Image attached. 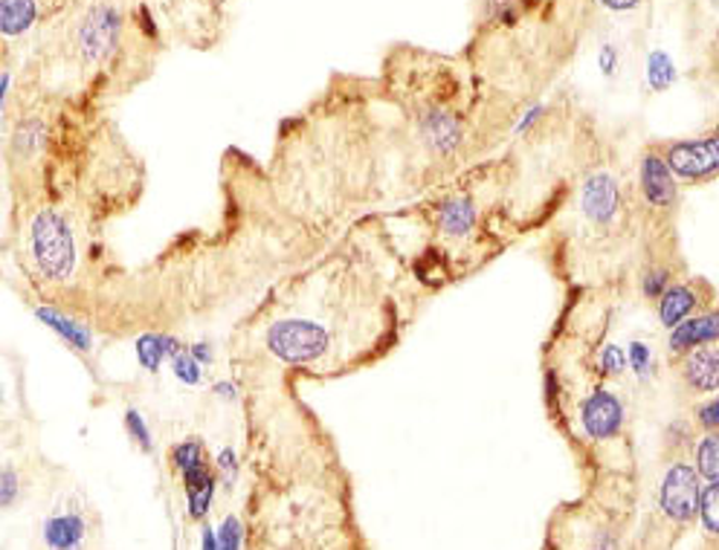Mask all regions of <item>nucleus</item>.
Segmentation results:
<instances>
[{"mask_svg":"<svg viewBox=\"0 0 719 550\" xmlns=\"http://www.w3.org/2000/svg\"><path fill=\"white\" fill-rule=\"evenodd\" d=\"M424 301L392 224L377 215L348 226L313 252L311 267L287 275L244 334L287 374L334 379L398 351Z\"/></svg>","mask_w":719,"mask_h":550,"instance_id":"obj_1","label":"nucleus"},{"mask_svg":"<svg viewBox=\"0 0 719 550\" xmlns=\"http://www.w3.org/2000/svg\"><path fill=\"white\" fill-rule=\"evenodd\" d=\"M276 154L287 207L325 241L365 217L400 207V151L395 113L377 82H346L308 113L287 120Z\"/></svg>","mask_w":719,"mask_h":550,"instance_id":"obj_2","label":"nucleus"},{"mask_svg":"<svg viewBox=\"0 0 719 550\" xmlns=\"http://www.w3.org/2000/svg\"><path fill=\"white\" fill-rule=\"evenodd\" d=\"M398 130L400 203L499 154L525 104L496 90L464 59L395 47L377 78Z\"/></svg>","mask_w":719,"mask_h":550,"instance_id":"obj_3","label":"nucleus"},{"mask_svg":"<svg viewBox=\"0 0 719 550\" xmlns=\"http://www.w3.org/2000/svg\"><path fill=\"white\" fill-rule=\"evenodd\" d=\"M386 221L407 224L416 233V247L404 252V259L412 282L433 299L479 275L513 243L529 238L517 160L503 148L386 212Z\"/></svg>","mask_w":719,"mask_h":550,"instance_id":"obj_4","label":"nucleus"},{"mask_svg":"<svg viewBox=\"0 0 719 550\" xmlns=\"http://www.w3.org/2000/svg\"><path fill=\"white\" fill-rule=\"evenodd\" d=\"M540 235L543 261L566 290L627 296L642 224L630 191V160L600 128L574 172L563 207Z\"/></svg>","mask_w":719,"mask_h":550,"instance_id":"obj_5","label":"nucleus"},{"mask_svg":"<svg viewBox=\"0 0 719 550\" xmlns=\"http://www.w3.org/2000/svg\"><path fill=\"white\" fill-rule=\"evenodd\" d=\"M543 400L592 482L633 478L635 388L616 383L595 365L590 336V292L566 290L563 308L543 342Z\"/></svg>","mask_w":719,"mask_h":550,"instance_id":"obj_6","label":"nucleus"},{"mask_svg":"<svg viewBox=\"0 0 719 550\" xmlns=\"http://www.w3.org/2000/svg\"><path fill=\"white\" fill-rule=\"evenodd\" d=\"M148 15L146 3L128 9L125 0H78L67 9L61 52L76 67L85 99L96 102L102 90H116L113 76L122 73L128 55L131 29L142 26Z\"/></svg>","mask_w":719,"mask_h":550,"instance_id":"obj_7","label":"nucleus"},{"mask_svg":"<svg viewBox=\"0 0 719 550\" xmlns=\"http://www.w3.org/2000/svg\"><path fill=\"white\" fill-rule=\"evenodd\" d=\"M99 224L64 203L26 207L24 255L26 267L50 292H70L82 284L87 255L94 259Z\"/></svg>","mask_w":719,"mask_h":550,"instance_id":"obj_8","label":"nucleus"},{"mask_svg":"<svg viewBox=\"0 0 719 550\" xmlns=\"http://www.w3.org/2000/svg\"><path fill=\"white\" fill-rule=\"evenodd\" d=\"M630 191H633V207L642 224V235L679 229L685 191L673 180L668 165L661 163L653 139H647L630 160Z\"/></svg>","mask_w":719,"mask_h":550,"instance_id":"obj_9","label":"nucleus"},{"mask_svg":"<svg viewBox=\"0 0 719 550\" xmlns=\"http://www.w3.org/2000/svg\"><path fill=\"white\" fill-rule=\"evenodd\" d=\"M687 273L691 270H687V259L682 252V243H679V229H673V233H644L639 252H635L633 270H630L627 299H635L653 308V301Z\"/></svg>","mask_w":719,"mask_h":550,"instance_id":"obj_10","label":"nucleus"},{"mask_svg":"<svg viewBox=\"0 0 719 550\" xmlns=\"http://www.w3.org/2000/svg\"><path fill=\"white\" fill-rule=\"evenodd\" d=\"M661 163L668 165L673 180L685 189H703L719 177V128L708 125L691 137L653 139Z\"/></svg>","mask_w":719,"mask_h":550,"instance_id":"obj_11","label":"nucleus"},{"mask_svg":"<svg viewBox=\"0 0 719 550\" xmlns=\"http://www.w3.org/2000/svg\"><path fill=\"white\" fill-rule=\"evenodd\" d=\"M699 490H703V478L696 475L687 458L665 461V473L656 487V516L665 522L668 530L685 534L687 527L696 525Z\"/></svg>","mask_w":719,"mask_h":550,"instance_id":"obj_12","label":"nucleus"},{"mask_svg":"<svg viewBox=\"0 0 719 550\" xmlns=\"http://www.w3.org/2000/svg\"><path fill=\"white\" fill-rule=\"evenodd\" d=\"M169 464H172L174 473L181 475L183 490H186L189 518L191 522H203V518L209 516V508H212L218 492L215 464H212L203 440H177V443L169 449Z\"/></svg>","mask_w":719,"mask_h":550,"instance_id":"obj_13","label":"nucleus"},{"mask_svg":"<svg viewBox=\"0 0 719 550\" xmlns=\"http://www.w3.org/2000/svg\"><path fill=\"white\" fill-rule=\"evenodd\" d=\"M717 299V284H714L708 275L687 273L682 275L677 284H670L668 290L653 301V316H656V325H659V330L665 334V330H670V327L679 325V322H685L687 316L714 308Z\"/></svg>","mask_w":719,"mask_h":550,"instance_id":"obj_14","label":"nucleus"},{"mask_svg":"<svg viewBox=\"0 0 719 550\" xmlns=\"http://www.w3.org/2000/svg\"><path fill=\"white\" fill-rule=\"evenodd\" d=\"M668 374L687 403L719 395V345H705L668 362Z\"/></svg>","mask_w":719,"mask_h":550,"instance_id":"obj_15","label":"nucleus"},{"mask_svg":"<svg viewBox=\"0 0 719 550\" xmlns=\"http://www.w3.org/2000/svg\"><path fill=\"white\" fill-rule=\"evenodd\" d=\"M661 353L665 360L673 362L685 353L696 351V348H705V345H719V308L703 310V313H694L687 316L685 322H679L670 330L661 334Z\"/></svg>","mask_w":719,"mask_h":550,"instance_id":"obj_16","label":"nucleus"},{"mask_svg":"<svg viewBox=\"0 0 719 550\" xmlns=\"http://www.w3.org/2000/svg\"><path fill=\"white\" fill-rule=\"evenodd\" d=\"M627 348V371L633 383L635 395L642 391H656L661 377L668 374V360L661 353V345L647 334H633L624 342Z\"/></svg>","mask_w":719,"mask_h":550,"instance_id":"obj_17","label":"nucleus"},{"mask_svg":"<svg viewBox=\"0 0 719 550\" xmlns=\"http://www.w3.org/2000/svg\"><path fill=\"white\" fill-rule=\"evenodd\" d=\"M35 316H38L41 325L50 327L52 334L59 336L61 342L67 345L76 357H82V360L94 357L96 334L87 318L76 316L73 310L59 308V304H35Z\"/></svg>","mask_w":719,"mask_h":550,"instance_id":"obj_18","label":"nucleus"},{"mask_svg":"<svg viewBox=\"0 0 719 550\" xmlns=\"http://www.w3.org/2000/svg\"><path fill=\"white\" fill-rule=\"evenodd\" d=\"M47 550H85L87 545V518L82 510L64 508L44 518L41 527Z\"/></svg>","mask_w":719,"mask_h":550,"instance_id":"obj_19","label":"nucleus"},{"mask_svg":"<svg viewBox=\"0 0 719 550\" xmlns=\"http://www.w3.org/2000/svg\"><path fill=\"white\" fill-rule=\"evenodd\" d=\"M181 351H186V339L172 330H142L134 342L139 368L146 374H160V368L169 365Z\"/></svg>","mask_w":719,"mask_h":550,"instance_id":"obj_20","label":"nucleus"},{"mask_svg":"<svg viewBox=\"0 0 719 550\" xmlns=\"http://www.w3.org/2000/svg\"><path fill=\"white\" fill-rule=\"evenodd\" d=\"M687 455L703 482H719V432H699Z\"/></svg>","mask_w":719,"mask_h":550,"instance_id":"obj_21","label":"nucleus"},{"mask_svg":"<svg viewBox=\"0 0 719 550\" xmlns=\"http://www.w3.org/2000/svg\"><path fill=\"white\" fill-rule=\"evenodd\" d=\"M699 432L694 429V423L687 421V414H679L673 421H668V426L661 429V458L670 461V458H685L694 447V440Z\"/></svg>","mask_w":719,"mask_h":550,"instance_id":"obj_22","label":"nucleus"},{"mask_svg":"<svg viewBox=\"0 0 719 550\" xmlns=\"http://www.w3.org/2000/svg\"><path fill=\"white\" fill-rule=\"evenodd\" d=\"M696 522L703 525L705 548L714 550L719 539V482H703L699 490V508H696Z\"/></svg>","mask_w":719,"mask_h":550,"instance_id":"obj_23","label":"nucleus"},{"mask_svg":"<svg viewBox=\"0 0 719 550\" xmlns=\"http://www.w3.org/2000/svg\"><path fill=\"white\" fill-rule=\"evenodd\" d=\"M687 421L694 423L696 432H719V397H703L687 403Z\"/></svg>","mask_w":719,"mask_h":550,"instance_id":"obj_24","label":"nucleus"},{"mask_svg":"<svg viewBox=\"0 0 719 550\" xmlns=\"http://www.w3.org/2000/svg\"><path fill=\"white\" fill-rule=\"evenodd\" d=\"M169 365H172L174 379L186 388H198L200 383H203V374H207V368H203V365H200V362L195 360L189 351L177 353Z\"/></svg>","mask_w":719,"mask_h":550,"instance_id":"obj_25","label":"nucleus"},{"mask_svg":"<svg viewBox=\"0 0 719 550\" xmlns=\"http://www.w3.org/2000/svg\"><path fill=\"white\" fill-rule=\"evenodd\" d=\"M122 423H125V432H128V438L137 443L146 455H151L154 452V438H151V429H148L146 417H142V412H137V409H128L125 412V417H122Z\"/></svg>","mask_w":719,"mask_h":550,"instance_id":"obj_26","label":"nucleus"},{"mask_svg":"<svg viewBox=\"0 0 719 550\" xmlns=\"http://www.w3.org/2000/svg\"><path fill=\"white\" fill-rule=\"evenodd\" d=\"M215 475H218V484H224L226 490H233L235 482H238V455H235L233 447H224L218 452Z\"/></svg>","mask_w":719,"mask_h":550,"instance_id":"obj_27","label":"nucleus"},{"mask_svg":"<svg viewBox=\"0 0 719 550\" xmlns=\"http://www.w3.org/2000/svg\"><path fill=\"white\" fill-rule=\"evenodd\" d=\"M21 499V475L15 466H3L0 470V510L12 508Z\"/></svg>","mask_w":719,"mask_h":550,"instance_id":"obj_28","label":"nucleus"},{"mask_svg":"<svg viewBox=\"0 0 719 550\" xmlns=\"http://www.w3.org/2000/svg\"><path fill=\"white\" fill-rule=\"evenodd\" d=\"M215 542H218V550H241L244 527H241V522H238V516L224 518V525H221V530H218V536H215Z\"/></svg>","mask_w":719,"mask_h":550,"instance_id":"obj_29","label":"nucleus"},{"mask_svg":"<svg viewBox=\"0 0 719 550\" xmlns=\"http://www.w3.org/2000/svg\"><path fill=\"white\" fill-rule=\"evenodd\" d=\"M186 351L195 357V360L203 365V368H209L212 362H215V345L207 342V339H198V342H186Z\"/></svg>","mask_w":719,"mask_h":550,"instance_id":"obj_30","label":"nucleus"},{"mask_svg":"<svg viewBox=\"0 0 719 550\" xmlns=\"http://www.w3.org/2000/svg\"><path fill=\"white\" fill-rule=\"evenodd\" d=\"M598 9H607V12H616V15H627V12H635L642 7L644 0H592Z\"/></svg>","mask_w":719,"mask_h":550,"instance_id":"obj_31","label":"nucleus"},{"mask_svg":"<svg viewBox=\"0 0 719 550\" xmlns=\"http://www.w3.org/2000/svg\"><path fill=\"white\" fill-rule=\"evenodd\" d=\"M209 391H212V397H221V400H230V403L238 397V386H235L233 379H215L209 386Z\"/></svg>","mask_w":719,"mask_h":550,"instance_id":"obj_32","label":"nucleus"},{"mask_svg":"<svg viewBox=\"0 0 719 550\" xmlns=\"http://www.w3.org/2000/svg\"><path fill=\"white\" fill-rule=\"evenodd\" d=\"M200 550H218L215 542V530L212 527H203V534H200Z\"/></svg>","mask_w":719,"mask_h":550,"instance_id":"obj_33","label":"nucleus"},{"mask_svg":"<svg viewBox=\"0 0 719 550\" xmlns=\"http://www.w3.org/2000/svg\"><path fill=\"white\" fill-rule=\"evenodd\" d=\"M7 85H9V76L0 78V111H3V102H7ZM0 122H3V113H0Z\"/></svg>","mask_w":719,"mask_h":550,"instance_id":"obj_34","label":"nucleus"},{"mask_svg":"<svg viewBox=\"0 0 719 550\" xmlns=\"http://www.w3.org/2000/svg\"><path fill=\"white\" fill-rule=\"evenodd\" d=\"M0 405H3V383H0Z\"/></svg>","mask_w":719,"mask_h":550,"instance_id":"obj_35","label":"nucleus"},{"mask_svg":"<svg viewBox=\"0 0 719 550\" xmlns=\"http://www.w3.org/2000/svg\"><path fill=\"white\" fill-rule=\"evenodd\" d=\"M215 3H226V0H215Z\"/></svg>","mask_w":719,"mask_h":550,"instance_id":"obj_36","label":"nucleus"}]
</instances>
